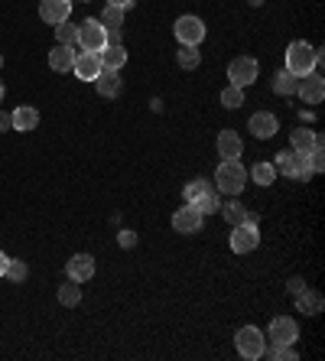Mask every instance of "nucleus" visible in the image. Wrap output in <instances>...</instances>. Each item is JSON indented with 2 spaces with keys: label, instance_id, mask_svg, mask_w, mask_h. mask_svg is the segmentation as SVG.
<instances>
[{
  "label": "nucleus",
  "instance_id": "f257e3e1",
  "mask_svg": "<svg viewBox=\"0 0 325 361\" xmlns=\"http://www.w3.org/2000/svg\"><path fill=\"white\" fill-rule=\"evenodd\" d=\"M183 199L189 202V205H195V209L202 212V215H215L218 209H221V192L215 189V183L205 176L199 179H189L183 189Z\"/></svg>",
  "mask_w": 325,
  "mask_h": 361
},
{
  "label": "nucleus",
  "instance_id": "f03ea898",
  "mask_svg": "<svg viewBox=\"0 0 325 361\" xmlns=\"http://www.w3.org/2000/svg\"><path fill=\"white\" fill-rule=\"evenodd\" d=\"M319 62H322V49L309 46L306 39L290 42V49H286V72H293L296 78H302L306 72H316Z\"/></svg>",
  "mask_w": 325,
  "mask_h": 361
},
{
  "label": "nucleus",
  "instance_id": "7ed1b4c3",
  "mask_svg": "<svg viewBox=\"0 0 325 361\" xmlns=\"http://www.w3.org/2000/svg\"><path fill=\"white\" fill-rule=\"evenodd\" d=\"M211 183L221 195H241L244 185H247V169L241 166V160H221Z\"/></svg>",
  "mask_w": 325,
  "mask_h": 361
},
{
  "label": "nucleus",
  "instance_id": "20e7f679",
  "mask_svg": "<svg viewBox=\"0 0 325 361\" xmlns=\"http://www.w3.org/2000/svg\"><path fill=\"white\" fill-rule=\"evenodd\" d=\"M274 169L280 176L293 179V183H309V179L316 176V173H312V163H309V153H296V150L276 153Z\"/></svg>",
  "mask_w": 325,
  "mask_h": 361
},
{
  "label": "nucleus",
  "instance_id": "39448f33",
  "mask_svg": "<svg viewBox=\"0 0 325 361\" xmlns=\"http://www.w3.org/2000/svg\"><path fill=\"white\" fill-rule=\"evenodd\" d=\"M234 345H238V355H241V358L257 361V358H264V348H267V336H264L257 326H244V329H238V336H234Z\"/></svg>",
  "mask_w": 325,
  "mask_h": 361
},
{
  "label": "nucleus",
  "instance_id": "423d86ee",
  "mask_svg": "<svg viewBox=\"0 0 325 361\" xmlns=\"http://www.w3.org/2000/svg\"><path fill=\"white\" fill-rule=\"evenodd\" d=\"M75 46H82V52H101L104 46H108V30L101 26V20H94V17L82 20Z\"/></svg>",
  "mask_w": 325,
  "mask_h": 361
},
{
  "label": "nucleus",
  "instance_id": "0eeeda50",
  "mask_svg": "<svg viewBox=\"0 0 325 361\" xmlns=\"http://www.w3.org/2000/svg\"><path fill=\"white\" fill-rule=\"evenodd\" d=\"M260 75V66L257 59H250V56H234L231 62H228V85H238V88H247V85H254Z\"/></svg>",
  "mask_w": 325,
  "mask_h": 361
},
{
  "label": "nucleus",
  "instance_id": "6e6552de",
  "mask_svg": "<svg viewBox=\"0 0 325 361\" xmlns=\"http://www.w3.org/2000/svg\"><path fill=\"white\" fill-rule=\"evenodd\" d=\"M173 33H176V39H179V46H202V39H205V23H202V17L185 13V17L176 20Z\"/></svg>",
  "mask_w": 325,
  "mask_h": 361
},
{
  "label": "nucleus",
  "instance_id": "1a4fd4ad",
  "mask_svg": "<svg viewBox=\"0 0 325 361\" xmlns=\"http://www.w3.org/2000/svg\"><path fill=\"white\" fill-rule=\"evenodd\" d=\"M257 244H260V231H257L254 221H241V225H234V231H231V251L234 254H250Z\"/></svg>",
  "mask_w": 325,
  "mask_h": 361
},
{
  "label": "nucleus",
  "instance_id": "9d476101",
  "mask_svg": "<svg viewBox=\"0 0 325 361\" xmlns=\"http://www.w3.org/2000/svg\"><path fill=\"white\" fill-rule=\"evenodd\" d=\"M300 338V326H296V319H290V316H276L274 322H270L267 329V342L270 345H293Z\"/></svg>",
  "mask_w": 325,
  "mask_h": 361
},
{
  "label": "nucleus",
  "instance_id": "9b49d317",
  "mask_svg": "<svg viewBox=\"0 0 325 361\" xmlns=\"http://www.w3.org/2000/svg\"><path fill=\"white\" fill-rule=\"evenodd\" d=\"M202 225H205V215H202L195 205H189V202H185L183 209H176L173 228L179 231V235H195V231H202Z\"/></svg>",
  "mask_w": 325,
  "mask_h": 361
},
{
  "label": "nucleus",
  "instance_id": "f8f14e48",
  "mask_svg": "<svg viewBox=\"0 0 325 361\" xmlns=\"http://www.w3.org/2000/svg\"><path fill=\"white\" fill-rule=\"evenodd\" d=\"M296 94L302 98V104H322L325 98V78L319 72H306L296 85Z\"/></svg>",
  "mask_w": 325,
  "mask_h": 361
},
{
  "label": "nucleus",
  "instance_id": "ddd939ff",
  "mask_svg": "<svg viewBox=\"0 0 325 361\" xmlns=\"http://www.w3.org/2000/svg\"><path fill=\"white\" fill-rule=\"evenodd\" d=\"M247 130L257 137V140H270V137L280 130V121H276V114H270V111H257V114H250Z\"/></svg>",
  "mask_w": 325,
  "mask_h": 361
},
{
  "label": "nucleus",
  "instance_id": "4468645a",
  "mask_svg": "<svg viewBox=\"0 0 325 361\" xmlns=\"http://www.w3.org/2000/svg\"><path fill=\"white\" fill-rule=\"evenodd\" d=\"M101 56L98 52H75V66H72V72H75V78H82V82H94V78L101 75Z\"/></svg>",
  "mask_w": 325,
  "mask_h": 361
},
{
  "label": "nucleus",
  "instance_id": "2eb2a0df",
  "mask_svg": "<svg viewBox=\"0 0 325 361\" xmlns=\"http://www.w3.org/2000/svg\"><path fill=\"white\" fill-rule=\"evenodd\" d=\"M66 274L75 283H88L94 277V257L92 254H72V261L66 264Z\"/></svg>",
  "mask_w": 325,
  "mask_h": 361
},
{
  "label": "nucleus",
  "instance_id": "dca6fc26",
  "mask_svg": "<svg viewBox=\"0 0 325 361\" xmlns=\"http://www.w3.org/2000/svg\"><path fill=\"white\" fill-rule=\"evenodd\" d=\"M39 17L46 20L49 26L66 23L72 17V0H42L39 4Z\"/></svg>",
  "mask_w": 325,
  "mask_h": 361
},
{
  "label": "nucleus",
  "instance_id": "f3484780",
  "mask_svg": "<svg viewBox=\"0 0 325 361\" xmlns=\"http://www.w3.org/2000/svg\"><path fill=\"white\" fill-rule=\"evenodd\" d=\"M290 150L312 153V150H325V143H322V137H319L316 130H306V127H300V130H293V134H290Z\"/></svg>",
  "mask_w": 325,
  "mask_h": 361
},
{
  "label": "nucleus",
  "instance_id": "a211bd4d",
  "mask_svg": "<svg viewBox=\"0 0 325 361\" xmlns=\"http://www.w3.org/2000/svg\"><path fill=\"white\" fill-rule=\"evenodd\" d=\"M94 85H98L101 98H117V94H121V88H124V78H121V72H117V68H101V75L94 78Z\"/></svg>",
  "mask_w": 325,
  "mask_h": 361
},
{
  "label": "nucleus",
  "instance_id": "6ab92c4d",
  "mask_svg": "<svg viewBox=\"0 0 325 361\" xmlns=\"http://www.w3.org/2000/svg\"><path fill=\"white\" fill-rule=\"evenodd\" d=\"M10 124H13V130H20V134H30V130H36V124H39V111H36L33 104H20V108L10 114Z\"/></svg>",
  "mask_w": 325,
  "mask_h": 361
},
{
  "label": "nucleus",
  "instance_id": "aec40b11",
  "mask_svg": "<svg viewBox=\"0 0 325 361\" xmlns=\"http://www.w3.org/2000/svg\"><path fill=\"white\" fill-rule=\"evenodd\" d=\"M322 306H325L322 293H319V290H312V286H302L300 293H296V310L306 312V316H319V312H322Z\"/></svg>",
  "mask_w": 325,
  "mask_h": 361
},
{
  "label": "nucleus",
  "instance_id": "412c9836",
  "mask_svg": "<svg viewBox=\"0 0 325 361\" xmlns=\"http://www.w3.org/2000/svg\"><path fill=\"white\" fill-rule=\"evenodd\" d=\"M221 219L228 221V225H241V221H247V215H250V209L247 205H244L241 199H238V195H228V202H221Z\"/></svg>",
  "mask_w": 325,
  "mask_h": 361
},
{
  "label": "nucleus",
  "instance_id": "4be33fe9",
  "mask_svg": "<svg viewBox=\"0 0 325 361\" xmlns=\"http://www.w3.org/2000/svg\"><path fill=\"white\" fill-rule=\"evenodd\" d=\"M241 150H244V143L234 130H221V134H218V157H221V160H238Z\"/></svg>",
  "mask_w": 325,
  "mask_h": 361
},
{
  "label": "nucleus",
  "instance_id": "5701e85b",
  "mask_svg": "<svg viewBox=\"0 0 325 361\" xmlns=\"http://www.w3.org/2000/svg\"><path fill=\"white\" fill-rule=\"evenodd\" d=\"M72 66H75V46H59L49 52V68L52 72H72Z\"/></svg>",
  "mask_w": 325,
  "mask_h": 361
},
{
  "label": "nucleus",
  "instance_id": "b1692460",
  "mask_svg": "<svg viewBox=\"0 0 325 361\" xmlns=\"http://www.w3.org/2000/svg\"><path fill=\"white\" fill-rule=\"evenodd\" d=\"M98 56H101V66H104V68H117V72H121V68H124V62H127L124 42H108Z\"/></svg>",
  "mask_w": 325,
  "mask_h": 361
},
{
  "label": "nucleus",
  "instance_id": "393cba45",
  "mask_svg": "<svg viewBox=\"0 0 325 361\" xmlns=\"http://www.w3.org/2000/svg\"><path fill=\"white\" fill-rule=\"evenodd\" d=\"M296 85H300V78L293 75V72H286V68H276L274 72V92L276 94L290 98V94H296Z\"/></svg>",
  "mask_w": 325,
  "mask_h": 361
},
{
  "label": "nucleus",
  "instance_id": "a878e982",
  "mask_svg": "<svg viewBox=\"0 0 325 361\" xmlns=\"http://www.w3.org/2000/svg\"><path fill=\"white\" fill-rule=\"evenodd\" d=\"M247 179H254L257 185H274V183H276L274 163H254V166L247 169Z\"/></svg>",
  "mask_w": 325,
  "mask_h": 361
},
{
  "label": "nucleus",
  "instance_id": "bb28decb",
  "mask_svg": "<svg viewBox=\"0 0 325 361\" xmlns=\"http://www.w3.org/2000/svg\"><path fill=\"white\" fill-rule=\"evenodd\" d=\"M176 62L183 68H199V62H202V52H199V46H179V52H176Z\"/></svg>",
  "mask_w": 325,
  "mask_h": 361
},
{
  "label": "nucleus",
  "instance_id": "cd10ccee",
  "mask_svg": "<svg viewBox=\"0 0 325 361\" xmlns=\"http://www.w3.org/2000/svg\"><path fill=\"white\" fill-rule=\"evenodd\" d=\"M59 302H62V306H68V310H72V306H78V302H82V286H78L75 280H68L66 286H59Z\"/></svg>",
  "mask_w": 325,
  "mask_h": 361
},
{
  "label": "nucleus",
  "instance_id": "c85d7f7f",
  "mask_svg": "<svg viewBox=\"0 0 325 361\" xmlns=\"http://www.w3.org/2000/svg\"><path fill=\"white\" fill-rule=\"evenodd\" d=\"M98 20H101V26H104V30H121V26H124V10L111 7V4H108V7L101 10Z\"/></svg>",
  "mask_w": 325,
  "mask_h": 361
},
{
  "label": "nucleus",
  "instance_id": "c756f323",
  "mask_svg": "<svg viewBox=\"0 0 325 361\" xmlns=\"http://www.w3.org/2000/svg\"><path fill=\"white\" fill-rule=\"evenodd\" d=\"M56 42H59V46H75V42H78V26H72L68 20H66V23H59L56 26Z\"/></svg>",
  "mask_w": 325,
  "mask_h": 361
},
{
  "label": "nucleus",
  "instance_id": "7c9ffc66",
  "mask_svg": "<svg viewBox=\"0 0 325 361\" xmlns=\"http://www.w3.org/2000/svg\"><path fill=\"white\" fill-rule=\"evenodd\" d=\"M221 104H225V108H241L244 104V88H238V85H228L225 92H221Z\"/></svg>",
  "mask_w": 325,
  "mask_h": 361
},
{
  "label": "nucleus",
  "instance_id": "2f4dec72",
  "mask_svg": "<svg viewBox=\"0 0 325 361\" xmlns=\"http://www.w3.org/2000/svg\"><path fill=\"white\" fill-rule=\"evenodd\" d=\"M264 355H270L274 361H296L300 358L293 345H270V348H264Z\"/></svg>",
  "mask_w": 325,
  "mask_h": 361
},
{
  "label": "nucleus",
  "instance_id": "473e14b6",
  "mask_svg": "<svg viewBox=\"0 0 325 361\" xmlns=\"http://www.w3.org/2000/svg\"><path fill=\"white\" fill-rule=\"evenodd\" d=\"M4 277H10L13 283H23V280L30 277V267H26L23 261H13V257H10V261H7V274H4Z\"/></svg>",
  "mask_w": 325,
  "mask_h": 361
},
{
  "label": "nucleus",
  "instance_id": "72a5a7b5",
  "mask_svg": "<svg viewBox=\"0 0 325 361\" xmlns=\"http://www.w3.org/2000/svg\"><path fill=\"white\" fill-rule=\"evenodd\" d=\"M117 244H121V247H134L137 235H134V231H117Z\"/></svg>",
  "mask_w": 325,
  "mask_h": 361
},
{
  "label": "nucleus",
  "instance_id": "f704fd0d",
  "mask_svg": "<svg viewBox=\"0 0 325 361\" xmlns=\"http://www.w3.org/2000/svg\"><path fill=\"white\" fill-rule=\"evenodd\" d=\"M108 4H111V7H121V10H124V13H127V10L134 7L137 0H108Z\"/></svg>",
  "mask_w": 325,
  "mask_h": 361
},
{
  "label": "nucleus",
  "instance_id": "c9c22d12",
  "mask_svg": "<svg viewBox=\"0 0 325 361\" xmlns=\"http://www.w3.org/2000/svg\"><path fill=\"white\" fill-rule=\"evenodd\" d=\"M302 286H306V280H302V277H293V280H290V293L296 296V293L302 290Z\"/></svg>",
  "mask_w": 325,
  "mask_h": 361
},
{
  "label": "nucleus",
  "instance_id": "e433bc0d",
  "mask_svg": "<svg viewBox=\"0 0 325 361\" xmlns=\"http://www.w3.org/2000/svg\"><path fill=\"white\" fill-rule=\"evenodd\" d=\"M4 130H13V124H10V114H7V111H0V134H4Z\"/></svg>",
  "mask_w": 325,
  "mask_h": 361
},
{
  "label": "nucleus",
  "instance_id": "4c0bfd02",
  "mask_svg": "<svg viewBox=\"0 0 325 361\" xmlns=\"http://www.w3.org/2000/svg\"><path fill=\"white\" fill-rule=\"evenodd\" d=\"M7 261H10V257H7V254H4V251H0V277L7 274Z\"/></svg>",
  "mask_w": 325,
  "mask_h": 361
},
{
  "label": "nucleus",
  "instance_id": "58836bf2",
  "mask_svg": "<svg viewBox=\"0 0 325 361\" xmlns=\"http://www.w3.org/2000/svg\"><path fill=\"white\" fill-rule=\"evenodd\" d=\"M108 42H121V30H108Z\"/></svg>",
  "mask_w": 325,
  "mask_h": 361
},
{
  "label": "nucleus",
  "instance_id": "ea45409f",
  "mask_svg": "<svg viewBox=\"0 0 325 361\" xmlns=\"http://www.w3.org/2000/svg\"><path fill=\"white\" fill-rule=\"evenodd\" d=\"M247 4H250V7H260V4H264V0H247Z\"/></svg>",
  "mask_w": 325,
  "mask_h": 361
},
{
  "label": "nucleus",
  "instance_id": "a19ab883",
  "mask_svg": "<svg viewBox=\"0 0 325 361\" xmlns=\"http://www.w3.org/2000/svg\"><path fill=\"white\" fill-rule=\"evenodd\" d=\"M4 94H7V88H4V82H0V101H4Z\"/></svg>",
  "mask_w": 325,
  "mask_h": 361
},
{
  "label": "nucleus",
  "instance_id": "79ce46f5",
  "mask_svg": "<svg viewBox=\"0 0 325 361\" xmlns=\"http://www.w3.org/2000/svg\"><path fill=\"white\" fill-rule=\"evenodd\" d=\"M0 68H4V52H0Z\"/></svg>",
  "mask_w": 325,
  "mask_h": 361
},
{
  "label": "nucleus",
  "instance_id": "37998d69",
  "mask_svg": "<svg viewBox=\"0 0 325 361\" xmlns=\"http://www.w3.org/2000/svg\"><path fill=\"white\" fill-rule=\"evenodd\" d=\"M82 4H85V0H82Z\"/></svg>",
  "mask_w": 325,
  "mask_h": 361
}]
</instances>
